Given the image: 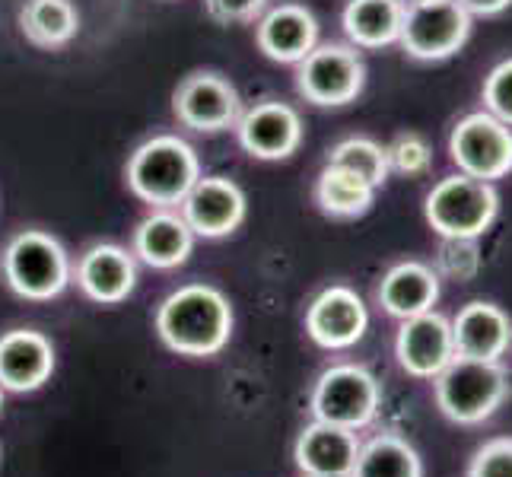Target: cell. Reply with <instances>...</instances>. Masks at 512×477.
Returning a JSON list of instances; mask_svg holds the SVG:
<instances>
[{"mask_svg":"<svg viewBox=\"0 0 512 477\" xmlns=\"http://www.w3.org/2000/svg\"><path fill=\"white\" fill-rule=\"evenodd\" d=\"M156 334L182 357H214L233 334V306L210 284H188L156 309Z\"/></svg>","mask_w":512,"mask_h":477,"instance_id":"1","label":"cell"},{"mask_svg":"<svg viewBox=\"0 0 512 477\" xmlns=\"http://www.w3.org/2000/svg\"><path fill=\"white\" fill-rule=\"evenodd\" d=\"M125 175L140 201L166 210L185 201L191 185L201 179V163L182 137L160 134L131 153Z\"/></svg>","mask_w":512,"mask_h":477,"instance_id":"2","label":"cell"},{"mask_svg":"<svg viewBox=\"0 0 512 477\" xmlns=\"http://www.w3.org/2000/svg\"><path fill=\"white\" fill-rule=\"evenodd\" d=\"M433 395L458 427H478L500 411L509 395V376L500 363L455 357L443 373L433 379Z\"/></svg>","mask_w":512,"mask_h":477,"instance_id":"3","label":"cell"},{"mask_svg":"<svg viewBox=\"0 0 512 477\" xmlns=\"http://www.w3.org/2000/svg\"><path fill=\"white\" fill-rule=\"evenodd\" d=\"M0 271L16 296L35 299V303L61 296L74 280V264H70L64 245L42 229L16 233L0 255Z\"/></svg>","mask_w":512,"mask_h":477,"instance_id":"4","label":"cell"},{"mask_svg":"<svg viewBox=\"0 0 512 477\" xmlns=\"http://www.w3.org/2000/svg\"><path fill=\"white\" fill-rule=\"evenodd\" d=\"M423 214L443 239H478L500 214V194L493 182L455 172L433 185Z\"/></svg>","mask_w":512,"mask_h":477,"instance_id":"5","label":"cell"},{"mask_svg":"<svg viewBox=\"0 0 512 477\" xmlns=\"http://www.w3.org/2000/svg\"><path fill=\"white\" fill-rule=\"evenodd\" d=\"M379 401H382L379 379L369 373L366 366L338 363V366H328L319 376V382H315L309 411L315 420L357 433L376 420Z\"/></svg>","mask_w":512,"mask_h":477,"instance_id":"6","label":"cell"},{"mask_svg":"<svg viewBox=\"0 0 512 477\" xmlns=\"http://www.w3.org/2000/svg\"><path fill=\"white\" fill-rule=\"evenodd\" d=\"M449 156L458 172L497 182L512 172V128L487 109L465 115L449 134Z\"/></svg>","mask_w":512,"mask_h":477,"instance_id":"7","label":"cell"},{"mask_svg":"<svg viewBox=\"0 0 512 477\" xmlns=\"http://www.w3.org/2000/svg\"><path fill=\"white\" fill-rule=\"evenodd\" d=\"M471 35V13L458 0L411 4L404 10L401 48L417 61H446L465 48Z\"/></svg>","mask_w":512,"mask_h":477,"instance_id":"8","label":"cell"},{"mask_svg":"<svg viewBox=\"0 0 512 477\" xmlns=\"http://www.w3.org/2000/svg\"><path fill=\"white\" fill-rule=\"evenodd\" d=\"M366 67L350 45H315L299 61L296 86L315 105H347L360 96Z\"/></svg>","mask_w":512,"mask_h":477,"instance_id":"9","label":"cell"},{"mask_svg":"<svg viewBox=\"0 0 512 477\" xmlns=\"http://www.w3.org/2000/svg\"><path fill=\"white\" fill-rule=\"evenodd\" d=\"M395 357L408 376L433 382L455 360L452 322L433 309L404 318L395 338Z\"/></svg>","mask_w":512,"mask_h":477,"instance_id":"10","label":"cell"},{"mask_svg":"<svg viewBox=\"0 0 512 477\" xmlns=\"http://www.w3.org/2000/svg\"><path fill=\"white\" fill-rule=\"evenodd\" d=\"M172 109L185 128L217 134L239 121V93L220 74H191L175 90Z\"/></svg>","mask_w":512,"mask_h":477,"instance_id":"11","label":"cell"},{"mask_svg":"<svg viewBox=\"0 0 512 477\" xmlns=\"http://www.w3.org/2000/svg\"><path fill=\"white\" fill-rule=\"evenodd\" d=\"M369 328V312L357 290L334 284L322 290L306 309V331L322 350H347Z\"/></svg>","mask_w":512,"mask_h":477,"instance_id":"12","label":"cell"},{"mask_svg":"<svg viewBox=\"0 0 512 477\" xmlns=\"http://www.w3.org/2000/svg\"><path fill=\"white\" fill-rule=\"evenodd\" d=\"M179 207L191 233L204 239H223L236 233L245 220V194L233 179H223V175L198 179Z\"/></svg>","mask_w":512,"mask_h":477,"instance_id":"13","label":"cell"},{"mask_svg":"<svg viewBox=\"0 0 512 477\" xmlns=\"http://www.w3.org/2000/svg\"><path fill=\"white\" fill-rule=\"evenodd\" d=\"M242 150L255 159H287L303 144V121L287 102H261L236 121Z\"/></svg>","mask_w":512,"mask_h":477,"instance_id":"14","label":"cell"},{"mask_svg":"<svg viewBox=\"0 0 512 477\" xmlns=\"http://www.w3.org/2000/svg\"><path fill=\"white\" fill-rule=\"evenodd\" d=\"M55 373V347L42 331L13 328L0 338V385L4 392H39Z\"/></svg>","mask_w":512,"mask_h":477,"instance_id":"15","label":"cell"},{"mask_svg":"<svg viewBox=\"0 0 512 477\" xmlns=\"http://www.w3.org/2000/svg\"><path fill=\"white\" fill-rule=\"evenodd\" d=\"M77 287L99 306H118L137 287V264L128 249L112 242H99L86 249L77 261Z\"/></svg>","mask_w":512,"mask_h":477,"instance_id":"16","label":"cell"},{"mask_svg":"<svg viewBox=\"0 0 512 477\" xmlns=\"http://www.w3.org/2000/svg\"><path fill=\"white\" fill-rule=\"evenodd\" d=\"M452 341L455 357L500 363V357L512 347V318L500 306L474 299L452 318Z\"/></svg>","mask_w":512,"mask_h":477,"instance_id":"17","label":"cell"},{"mask_svg":"<svg viewBox=\"0 0 512 477\" xmlns=\"http://www.w3.org/2000/svg\"><path fill=\"white\" fill-rule=\"evenodd\" d=\"M255 39H258V48L271 61L299 64L315 45H319V23H315V16L306 7L280 4L258 20Z\"/></svg>","mask_w":512,"mask_h":477,"instance_id":"18","label":"cell"},{"mask_svg":"<svg viewBox=\"0 0 512 477\" xmlns=\"http://www.w3.org/2000/svg\"><path fill=\"white\" fill-rule=\"evenodd\" d=\"M357 452H360L357 433L344 427H331V423L322 420H312L293 446L296 468L303 474H350L353 462H357Z\"/></svg>","mask_w":512,"mask_h":477,"instance_id":"19","label":"cell"},{"mask_svg":"<svg viewBox=\"0 0 512 477\" xmlns=\"http://www.w3.org/2000/svg\"><path fill=\"white\" fill-rule=\"evenodd\" d=\"M194 252V233L182 214L156 210L134 229V255L156 271H172Z\"/></svg>","mask_w":512,"mask_h":477,"instance_id":"20","label":"cell"},{"mask_svg":"<svg viewBox=\"0 0 512 477\" xmlns=\"http://www.w3.org/2000/svg\"><path fill=\"white\" fill-rule=\"evenodd\" d=\"M439 299V274L423 261H401L382 277L379 303L395 318H414L420 312H430Z\"/></svg>","mask_w":512,"mask_h":477,"instance_id":"21","label":"cell"},{"mask_svg":"<svg viewBox=\"0 0 512 477\" xmlns=\"http://www.w3.org/2000/svg\"><path fill=\"white\" fill-rule=\"evenodd\" d=\"M404 10V0H350L341 23L357 48H385L401 39Z\"/></svg>","mask_w":512,"mask_h":477,"instance_id":"22","label":"cell"},{"mask_svg":"<svg viewBox=\"0 0 512 477\" xmlns=\"http://www.w3.org/2000/svg\"><path fill=\"white\" fill-rule=\"evenodd\" d=\"M350 477H423V462L404 436L379 433L360 443Z\"/></svg>","mask_w":512,"mask_h":477,"instance_id":"23","label":"cell"},{"mask_svg":"<svg viewBox=\"0 0 512 477\" xmlns=\"http://www.w3.org/2000/svg\"><path fill=\"white\" fill-rule=\"evenodd\" d=\"M23 35L39 48H61L77 35L80 16L70 0H26L20 10Z\"/></svg>","mask_w":512,"mask_h":477,"instance_id":"24","label":"cell"},{"mask_svg":"<svg viewBox=\"0 0 512 477\" xmlns=\"http://www.w3.org/2000/svg\"><path fill=\"white\" fill-rule=\"evenodd\" d=\"M373 198H376L373 185L357 179L353 172H344L328 163L319 175V182H315V201H319V207L328 217H338V220L363 217L366 210L373 207Z\"/></svg>","mask_w":512,"mask_h":477,"instance_id":"25","label":"cell"},{"mask_svg":"<svg viewBox=\"0 0 512 477\" xmlns=\"http://www.w3.org/2000/svg\"><path fill=\"white\" fill-rule=\"evenodd\" d=\"M328 166H338L344 172H353L357 179L369 182L373 188H382L388 179V156L385 147L369 137H347L334 144L328 153Z\"/></svg>","mask_w":512,"mask_h":477,"instance_id":"26","label":"cell"},{"mask_svg":"<svg viewBox=\"0 0 512 477\" xmlns=\"http://www.w3.org/2000/svg\"><path fill=\"white\" fill-rule=\"evenodd\" d=\"M385 156H388V172H401V175H423L433 163L430 144L420 134H398L385 147Z\"/></svg>","mask_w":512,"mask_h":477,"instance_id":"27","label":"cell"},{"mask_svg":"<svg viewBox=\"0 0 512 477\" xmlns=\"http://www.w3.org/2000/svg\"><path fill=\"white\" fill-rule=\"evenodd\" d=\"M484 105L493 118L512 128V58L500 61L484 80Z\"/></svg>","mask_w":512,"mask_h":477,"instance_id":"28","label":"cell"},{"mask_svg":"<svg viewBox=\"0 0 512 477\" xmlns=\"http://www.w3.org/2000/svg\"><path fill=\"white\" fill-rule=\"evenodd\" d=\"M468 477H512V436H497L474 452Z\"/></svg>","mask_w":512,"mask_h":477,"instance_id":"29","label":"cell"},{"mask_svg":"<svg viewBox=\"0 0 512 477\" xmlns=\"http://www.w3.org/2000/svg\"><path fill=\"white\" fill-rule=\"evenodd\" d=\"M478 239H446L443 252H439V268L449 277L471 280L481 271V255H478Z\"/></svg>","mask_w":512,"mask_h":477,"instance_id":"30","label":"cell"},{"mask_svg":"<svg viewBox=\"0 0 512 477\" xmlns=\"http://www.w3.org/2000/svg\"><path fill=\"white\" fill-rule=\"evenodd\" d=\"M217 23H249L264 10V0H204Z\"/></svg>","mask_w":512,"mask_h":477,"instance_id":"31","label":"cell"},{"mask_svg":"<svg viewBox=\"0 0 512 477\" xmlns=\"http://www.w3.org/2000/svg\"><path fill=\"white\" fill-rule=\"evenodd\" d=\"M471 16H497V13H503L512 0H458Z\"/></svg>","mask_w":512,"mask_h":477,"instance_id":"32","label":"cell"},{"mask_svg":"<svg viewBox=\"0 0 512 477\" xmlns=\"http://www.w3.org/2000/svg\"><path fill=\"white\" fill-rule=\"evenodd\" d=\"M303 477H350V474H303Z\"/></svg>","mask_w":512,"mask_h":477,"instance_id":"33","label":"cell"},{"mask_svg":"<svg viewBox=\"0 0 512 477\" xmlns=\"http://www.w3.org/2000/svg\"><path fill=\"white\" fill-rule=\"evenodd\" d=\"M411 4H436V0H408V7Z\"/></svg>","mask_w":512,"mask_h":477,"instance_id":"34","label":"cell"},{"mask_svg":"<svg viewBox=\"0 0 512 477\" xmlns=\"http://www.w3.org/2000/svg\"><path fill=\"white\" fill-rule=\"evenodd\" d=\"M0 411H4V385H0Z\"/></svg>","mask_w":512,"mask_h":477,"instance_id":"35","label":"cell"}]
</instances>
